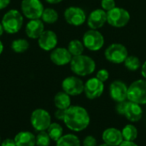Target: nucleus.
<instances>
[{
  "label": "nucleus",
  "instance_id": "f257e3e1",
  "mask_svg": "<svg viewBox=\"0 0 146 146\" xmlns=\"http://www.w3.org/2000/svg\"><path fill=\"white\" fill-rule=\"evenodd\" d=\"M91 118L88 111L82 106L71 105L65 110L63 122L65 126L73 132H82L90 124Z\"/></svg>",
  "mask_w": 146,
  "mask_h": 146
},
{
  "label": "nucleus",
  "instance_id": "f03ea898",
  "mask_svg": "<svg viewBox=\"0 0 146 146\" xmlns=\"http://www.w3.org/2000/svg\"><path fill=\"white\" fill-rule=\"evenodd\" d=\"M69 64L71 71L79 77L90 75L96 69V62L93 58L83 54L73 56Z\"/></svg>",
  "mask_w": 146,
  "mask_h": 146
},
{
  "label": "nucleus",
  "instance_id": "7ed1b4c3",
  "mask_svg": "<svg viewBox=\"0 0 146 146\" xmlns=\"http://www.w3.org/2000/svg\"><path fill=\"white\" fill-rule=\"evenodd\" d=\"M4 32L9 34L18 33L24 23V16L18 9H9L3 16L1 21Z\"/></svg>",
  "mask_w": 146,
  "mask_h": 146
},
{
  "label": "nucleus",
  "instance_id": "20e7f679",
  "mask_svg": "<svg viewBox=\"0 0 146 146\" xmlns=\"http://www.w3.org/2000/svg\"><path fill=\"white\" fill-rule=\"evenodd\" d=\"M127 100L139 105L146 104L145 79L137 80L128 86Z\"/></svg>",
  "mask_w": 146,
  "mask_h": 146
},
{
  "label": "nucleus",
  "instance_id": "39448f33",
  "mask_svg": "<svg viewBox=\"0 0 146 146\" xmlns=\"http://www.w3.org/2000/svg\"><path fill=\"white\" fill-rule=\"evenodd\" d=\"M104 56L106 60L111 63L121 64L123 63L126 58L128 56V50L124 44L114 43L106 48L104 51Z\"/></svg>",
  "mask_w": 146,
  "mask_h": 146
},
{
  "label": "nucleus",
  "instance_id": "423d86ee",
  "mask_svg": "<svg viewBox=\"0 0 146 146\" xmlns=\"http://www.w3.org/2000/svg\"><path fill=\"white\" fill-rule=\"evenodd\" d=\"M130 19V13L121 7H115L107 12V22L115 28L124 27L128 24Z\"/></svg>",
  "mask_w": 146,
  "mask_h": 146
},
{
  "label": "nucleus",
  "instance_id": "0eeeda50",
  "mask_svg": "<svg viewBox=\"0 0 146 146\" xmlns=\"http://www.w3.org/2000/svg\"><path fill=\"white\" fill-rule=\"evenodd\" d=\"M44 8L40 0H22L21 10L24 17L33 20L40 19Z\"/></svg>",
  "mask_w": 146,
  "mask_h": 146
},
{
  "label": "nucleus",
  "instance_id": "6e6552de",
  "mask_svg": "<svg viewBox=\"0 0 146 146\" xmlns=\"http://www.w3.org/2000/svg\"><path fill=\"white\" fill-rule=\"evenodd\" d=\"M82 42L85 48L87 50L91 51H98L104 45V37L98 30L90 29L84 33Z\"/></svg>",
  "mask_w": 146,
  "mask_h": 146
},
{
  "label": "nucleus",
  "instance_id": "1a4fd4ad",
  "mask_svg": "<svg viewBox=\"0 0 146 146\" xmlns=\"http://www.w3.org/2000/svg\"><path fill=\"white\" fill-rule=\"evenodd\" d=\"M30 121L31 125L36 131H46L51 124V116L47 110L44 109H37L33 111Z\"/></svg>",
  "mask_w": 146,
  "mask_h": 146
},
{
  "label": "nucleus",
  "instance_id": "9d476101",
  "mask_svg": "<svg viewBox=\"0 0 146 146\" xmlns=\"http://www.w3.org/2000/svg\"><path fill=\"white\" fill-rule=\"evenodd\" d=\"M62 88L64 92L71 96H79L84 92L85 83L79 76H68L62 82Z\"/></svg>",
  "mask_w": 146,
  "mask_h": 146
},
{
  "label": "nucleus",
  "instance_id": "9b49d317",
  "mask_svg": "<svg viewBox=\"0 0 146 146\" xmlns=\"http://www.w3.org/2000/svg\"><path fill=\"white\" fill-rule=\"evenodd\" d=\"M64 19L71 26L79 27L86 21V15L83 9L77 6H70L64 11Z\"/></svg>",
  "mask_w": 146,
  "mask_h": 146
},
{
  "label": "nucleus",
  "instance_id": "f8f14e48",
  "mask_svg": "<svg viewBox=\"0 0 146 146\" xmlns=\"http://www.w3.org/2000/svg\"><path fill=\"white\" fill-rule=\"evenodd\" d=\"M104 91V83L98 78L93 77L85 83L84 92L86 97L90 100H94L102 96Z\"/></svg>",
  "mask_w": 146,
  "mask_h": 146
},
{
  "label": "nucleus",
  "instance_id": "ddd939ff",
  "mask_svg": "<svg viewBox=\"0 0 146 146\" xmlns=\"http://www.w3.org/2000/svg\"><path fill=\"white\" fill-rule=\"evenodd\" d=\"M128 86L121 80H115L110 86V96L116 103H121L127 99Z\"/></svg>",
  "mask_w": 146,
  "mask_h": 146
},
{
  "label": "nucleus",
  "instance_id": "4468645a",
  "mask_svg": "<svg viewBox=\"0 0 146 146\" xmlns=\"http://www.w3.org/2000/svg\"><path fill=\"white\" fill-rule=\"evenodd\" d=\"M37 40L39 48L44 51H51L58 43L57 35L51 30H44Z\"/></svg>",
  "mask_w": 146,
  "mask_h": 146
},
{
  "label": "nucleus",
  "instance_id": "2eb2a0df",
  "mask_svg": "<svg viewBox=\"0 0 146 146\" xmlns=\"http://www.w3.org/2000/svg\"><path fill=\"white\" fill-rule=\"evenodd\" d=\"M86 21L90 29L98 30L107 22V12L103 9H96L89 14Z\"/></svg>",
  "mask_w": 146,
  "mask_h": 146
},
{
  "label": "nucleus",
  "instance_id": "dca6fc26",
  "mask_svg": "<svg viewBox=\"0 0 146 146\" xmlns=\"http://www.w3.org/2000/svg\"><path fill=\"white\" fill-rule=\"evenodd\" d=\"M50 61L56 66H64L69 64L73 56L67 48L56 47L50 55Z\"/></svg>",
  "mask_w": 146,
  "mask_h": 146
},
{
  "label": "nucleus",
  "instance_id": "f3484780",
  "mask_svg": "<svg viewBox=\"0 0 146 146\" xmlns=\"http://www.w3.org/2000/svg\"><path fill=\"white\" fill-rule=\"evenodd\" d=\"M102 139L104 143L111 146H119L124 140L121 131L115 127L106 128L103 132Z\"/></svg>",
  "mask_w": 146,
  "mask_h": 146
},
{
  "label": "nucleus",
  "instance_id": "a211bd4d",
  "mask_svg": "<svg viewBox=\"0 0 146 146\" xmlns=\"http://www.w3.org/2000/svg\"><path fill=\"white\" fill-rule=\"evenodd\" d=\"M44 31V23L41 19L29 20L25 27L27 36L32 39H38Z\"/></svg>",
  "mask_w": 146,
  "mask_h": 146
},
{
  "label": "nucleus",
  "instance_id": "6ab92c4d",
  "mask_svg": "<svg viewBox=\"0 0 146 146\" xmlns=\"http://www.w3.org/2000/svg\"><path fill=\"white\" fill-rule=\"evenodd\" d=\"M124 115L130 122H138L142 119L143 110L139 104L130 101H127Z\"/></svg>",
  "mask_w": 146,
  "mask_h": 146
},
{
  "label": "nucleus",
  "instance_id": "aec40b11",
  "mask_svg": "<svg viewBox=\"0 0 146 146\" xmlns=\"http://www.w3.org/2000/svg\"><path fill=\"white\" fill-rule=\"evenodd\" d=\"M14 139L16 146L36 145V136L28 131H22L18 133Z\"/></svg>",
  "mask_w": 146,
  "mask_h": 146
},
{
  "label": "nucleus",
  "instance_id": "412c9836",
  "mask_svg": "<svg viewBox=\"0 0 146 146\" xmlns=\"http://www.w3.org/2000/svg\"><path fill=\"white\" fill-rule=\"evenodd\" d=\"M54 104L58 110H68L71 106L70 96L63 91L57 92L54 97Z\"/></svg>",
  "mask_w": 146,
  "mask_h": 146
},
{
  "label": "nucleus",
  "instance_id": "4be33fe9",
  "mask_svg": "<svg viewBox=\"0 0 146 146\" xmlns=\"http://www.w3.org/2000/svg\"><path fill=\"white\" fill-rule=\"evenodd\" d=\"M56 146H81L79 137L73 133L63 134L57 141Z\"/></svg>",
  "mask_w": 146,
  "mask_h": 146
},
{
  "label": "nucleus",
  "instance_id": "5701e85b",
  "mask_svg": "<svg viewBox=\"0 0 146 146\" xmlns=\"http://www.w3.org/2000/svg\"><path fill=\"white\" fill-rule=\"evenodd\" d=\"M59 15L56 9L52 8H45L43 11V14L41 15V20L44 23L47 24H54L58 21Z\"/></svg>",
  "mask_w": 146,
  "mask_h": 146
},
{
  "label": "nucleus",
  "instance_id": "b1692460",
  "mask_svg": "<svg viewBox=\"0 0 146 146\" xmlns=\"http://www.w3.org/2000/svg\"><path fill=\"white\" fill-rule=\"evenodd\" d=\"M122 137L124 140L134 141L138 138V129L133 124H127L121 130Z\"/></svg>",
  "mask_w": 146,
  "mask_h": 146
},
{
  "label": "nucleus",
  "instance_id": "393cba45",
  "mask_svg": "<svg viewBox=\"0 0 146 146\" xmlns=\"http://www.w3.org/2000/svg\"><path fill=\"white\" fill-rule=\"evenodd\" d=\"M67 49L68 50L72 56H76L83 54L85 50V45L82 41L79 39H73L68 43Z\"/></svg>",
  "mask_w": 146,
  "mask_h": 146
},
{
  "label": "nucleus",
  "instance_id": "a878e982",
  "mask_svg": "<svg viewBox=\"0 0 146 146\" xmlns=\"http://www.w3.org/2000/svg\"><path fill=\"white\" fill-rule=\"evenodd\" d=\"M50 138L53 141H57L63 135V128L62 127L56 122H51L48 129L46 130Z\"/></svg>",
  "mask_w": 146,
  "mask_h": 146
},
{
  "label": "nucleus",
  "instance_id": "bb28decb",
  "mask_svg": "<svg viewBox=\"0 0 146 146\" xmlns=\"http://www.w3.org/2000/svg\"><path fill=\"white\" fill-rule=\"evenodd\" d=\"M124 63V66L126 67V68L129 71H137L139 70L140 68H141V62H140V59L136 56H128L125 62H123Z\"/></svg>",
  "mask_w": 146,
  "mask_h": 146
},
{
  "label": "nucleus",
  "instance_id": "cd10ccee",
  "mask_svg": "<svg viewBox=\"0 0 146 146\" xmlns=\"http://www.w3.org/2000/svg\"><path fill=\"white\" fill-rule=\"evenodd\" d=\"M29 42L25 38H16L11 43V49L15 53H23L29 48Z\"/></svg>",
  "mask_w": 146,
  "mask_h": 146
},
{
  "label": "nucleus",
  "instance_id": "c85d7f7f",
  "mask_svg": "<svg viewBox=\"0 0 146 146\" xmlns=\"http://www.w3.org/2000/svg\"><path fill=\"white\" fill-rule=\"evenodd\" d=\"M50 138L46 131L38 132L36 136V145L37 146H50Z\"/></svg>",
  "mask_w": 146,
  "mask_h": 146
},
{
  "label": "nucleus",
  "instance_id": "c756f323",
  "mask_svg": "<svg viewBox=\"0 0 146 146\" xmlns=\"http://www.w3.org/2000/svg\"><path fill=\"white\" fill-rule=\"evenodd\" d=\"M101 7L104 11L108 12L115 8L116 3L115 0H101Z\"/></svg>",
  "mask_w": 146,
  "mask_h": 146
},
{
  "label": "nucleus",
  "instance_id": "7c9ffc66",
  "mask_svg": "<svg viewBox=\"0 0 146 146\" xmlns=\"http://www.w3.org/2000/svg\"><path fill=\"white\" fill-rule=\"evenodd\" d=\"M96 78H98L99 80H101L102 82H105L109 80L110 78V73L107 69L105 68H101L99 69L98 72H97V74H96Z\"/></svg>",
  "mask_w": 146,
  "mask_h": 146
},
{
  "label": "nucleus",
  "instance_id": "2f4dec72",
  "mask_svg": "<svg viewBox=\"0 0 146 146\" xmlns=\"http://www.w3.org/2000/svg\"><path fill=\"white\" fill-rule=\"evenodd\" d=\"M82 145L83 146H98V141L95 137L88 135L83 139Z\"/></svg>",
  "mask_w": 146,
  "mask_h": 146
},
{
  "label": "nucleus",
  "instance_id": "473e14b6",
  "mask_svg": "<svg viewBox=\"0 0 146 146\" xmlns=\"http://www.w3.org/2000/svg\"><path fill=\"white\" fill-rule=\"evenodd\" d=\"M126 104H127V101H123V102H121V103H117V105L115 107L116 112L118 114H120V115H124Z\"/></svg>",
  "mask_w": 146,
  "mask_h": 146
},
{
  "label": "nucleus",
  "instance_id": "72a5a7b5",
  "mask_svg": "<svg viewBox=\"0 0 146 146\" xmlns=\"http://www.w3.org/2000/svg\"><path fill=\"white\" fill-rule=\"evenodd\" d=\"M64 116H65V110H58V109H57V110H56V113H55V117H56L57 120L62 121H63Z\"/></svg>",
  "mask_w": 146,
  "mask_h": 146
},
{
  "label": "nucleus",
  "instance_id": "f704fd0d",
  "mask_svg": "<svg viewBox=\"0 0 146 146\" xmlns=\"http://www.w3.org/2000/svg\"><path fill=\"white\" fill-rule=\"evenodd\" d=\"M0 146H16L15 139H6L3 142H1Z\"/></svg>",
  "mask_w": 146,
  "mask_h": 146
},
{
  "label": "nucleus",
  "instance_id": "c9c22d12",
  "mask_svg": "<svg viewBox=\"0 0 146 146\" xmlns=\"http://www.w3.org/2000/svg\"><path fill=\"white\" fill-rule=\"evenodd\" d=\"M11 0H0V10L4 9L9 6Z\"/></svg>",
  "mask_w": 146,
  "mask_h": 146
},
{
  "label": "nucleus",
  "instance_id": "e433bc0d",
  "mask_svg": "<svg viewBox=\"0 0 146 146\" xmlns=\"http://www.w3.org/2000/svg\"><path fill=\"white\" fill-rule=\"evenodd\" d=\"M119 146H139L134 141H127L123 140V142Z\"/></svg>",
  "mask_w": 146,
  "mask_h": 146
},
{
  "label": "nucleus",
  "instance_id": "4c0bfd02",
  "mask_svg": "<svg viewBox=\"0 0 146 146\" xmlns=\"http://www.w3.org/2000/svg\"><path fill=\"white\" fill-rule=\"evenodd\" d=\"M141 74L144 77V79L146 80V61L141 65Z\"/></svg>",
  "mask_w": 146,
  "mask_h": 146
},
{
  "label": "nucleus",
  "instance_id": "58836bf2",
  "mask_svg": "<svg viewBox=\"0 0 146 146\" xmlns=\"http://www.w3.org/2000/svg\"><path fill=\"white\" fill-rule=\"evenodd\" d=\"M44 1L50 4H57V3L62 2V0H44Z\"/></svg>",
  "mask_w": 146,
  "mask_h": 146
},
{
  "label": "nucleus",
  "instance_id": "ea45409f",
  "mask_svg": "<svg viewBox=\"0 0 146 146\" xmlns=\"http://www.w3.org/2000/svg\"><path fill=\"white\" fill-rule=\"evenodd\" d=\"M3 33H4V30H3V26H2V23L0 22V37L3 35Z\"/></svg>",
  "mask_w": 146,
  "mask_h": 146
},
{
  "label": "nucleus",
  "instance_id": "a19ab883",
  "mask_svg": "<svg viewBox=\"0 0 146 146\" xmlns=\"http://www.w3.org/2000/svg\"><path fill=\"white\" fill-rule=\"evenodd\" d=\"M3 44L2 41L0 40V55L3 53Z\"/></svg>",
  "mask_w": 146,
  "mask_h": 146
},
{
  "label": "nucleus",
  "instance_id": "79ce46f5",
  "mask_svg": "<svg viewBox=\"0 0 146 146\" xmlns=\"http://www.w3.org/2000/svg\"><path fill=\"white\" fill-rule=\"evenodd\" d=\"M99 146H111L110 145H107V144H105V143H104V144H102V145H100Z\"/></svg>",
  "mask_w": 146,
  "mask_h": 146
},
{
  "label": "nucleus",
  "instance_id": "37998d69",
  "mask_svg": "<svg viewBox=\"0 0 146 146\" xmlns=\"http://www.w3.org/2000/svg\"><path fill=\"white\" fill-rule=\"evenodd\" d=\"M0 145H1V138H0Z\"/></svg>",
  "mask_w": 146,
  "mask_h": 146
}]
</instances>
